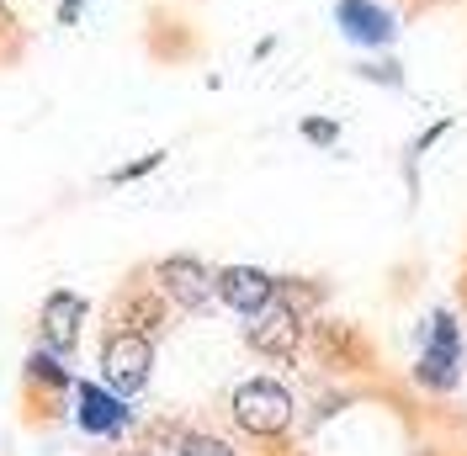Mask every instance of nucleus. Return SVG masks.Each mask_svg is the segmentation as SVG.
I'll list each match as a JSON object with an SVG mask.
<instances>
[{"label": "nucleus", "instance_id": "nucleus-12", "mask_svg": "<svg viewBox=\"0 0 467 456\" xmlns=\"http://www.w3.org/2000/svg\"><path fill=\"white\" fill-rule=\"evenodd\" d=\"M181 456H234L218 435H186L181 440Z\"/></svg>", "mask_w": 467, "mask_h": 456}, {"label": "nucleus", "instance_id": "nucleus-14", "mask_svg": "<svg viewBox=\"0 0 467 456\" xmlns=\"http://www.w3.org/2000/svg\"><path fill=\"white\" fill-rule=\"evenodd\" d=\"M154 165H160V154H149V160H139V165H128V171H117V181H133V175L154 171Z\"/></svg>", "mask_w": 467, "mask_h": 456}, {"label": "nucleus", "instance_id": "nucleus-6", "mask_svg": "<svg viewBox=\"0 0 467 456\" xmlns=\"http://www.w3.org/2000/svg\"><path fill=\"white\" fill-rule=\"evenodd\" d=\"M420 382H425V388H451V382H457V329H451L446 314H436L431 350L420 356Z\"/></svg>", "mask_w": 467, "mask_h": 456}, {"label": "nucleus", "instance_id": "nucleus-17", "mask_svg": "<svg viewBox=\"0 0 467 456\" xmlns=\"http://www.w3.org/2000/svg\"><path fill=\"white\" fill-rule=\"evenodd\" d=\"M133 456H144V451H133Z\"/></svg>", "mask_w": 467, "mask_h": 456}, {"label": "nucleus", "instance_id": "nucleus-5", "mask_svg": "<svg viewBox=\"0 0 467 456\" xmlns=\"http://www.w3.org/2000/svg\"><path fill=\"white\" fill-rule=\"evenodd\" d=\"M80 324H86V297L54 292V297L43 303V345H48V350H75Z\"/></svg>", "mask_w": 467, "mask_h": 456}, {"label": "nucleus", "instance_id": "nucleus-16", "mask_svg": "<svg viewBox=\"0 0 467 456\" xmlns=\"http://www.w3.org/2000/svg\"><path fill=\"white\" fill-rule=\"evenodd\" d=\"M80 5H86V0H64V5H58V16H64V22H75V16H80Z\"/></svg>", "mask_w": 467, "mask_h": 456}, {"label": "nucleus", "instance_id": "nucleus-13", "mask_svg": "<svg viewBox=\"0 0 467 456\" xmlns=\"http://www.w3.org/2000/svg\"><path fill=\"white\" fill-rule=\"evenodd\" d=\"M303 139H314V143H335V122H303Z\"/></svg>", "mask_w": 467, "mask_h": 456}, {"label": "nucleus", "instance_id": "nucleus-11", "mask_svg": "<svg viewBox=\"0 0 467 456\" xmlns=\"http://www.w3.org/2000/svg\"><path fill=\"white\" fill-rule=\"evenodd\" d=\"M27 377L48 382V388H69V382H75V377H69V371L58 367L54 356H32V361H27Z\"/></svg>", "mask_w": 467, "mask_h": 456}, {"label": "nucleus", "instance_id": "nucleus-4", "mask_svg": "<svg viewBox=\"0 0 467 456\" xmlns=\"http://www.w3.org/2000/svg\"><path fill=\"white\" fill-rule=\"evenodd\" d=\"M218 297L229 303L234 314H261V308H271L276 303V282L265 276V271H255V265H229V271H218Z\"/></svg>", "mask_w": 467, "mask_h": 456}, {"label": "nucleus", "instance_id": "nucleus-2", "mask_svg": "<svg viewBox=\"0 0 467 456\" xmlns=\"http://www.w3.org/2000/svg\"><path fill=\"white\" fill-rule=\"evenodd\" d=\"M149 367H154L149 335H133V329L112 335V340H107V350H101V377H107V388H112L117 399L139 393V388L149 382Z\"/></svg>", "mask_w": 467, "mask_h": 456}, {"label": "nucleus", "instance_id": "nucleus-1", "mask_svg": "<svg viewBox=\"0 0 467 456\" xmlns=\"http://www.w3.org/2000/svg\"><path fill=\"white\" fill-rule=\"evenodd\" d=\"M234 420L250 435H282L292 425V393L271 377H255L234 393Z\"/></svg>", "mask_w": 467, "mask_h": 456}, {"label": "nucleus", "instance_id": "nucleus-3", "mask_svg": "<svg viewBox=\"0 0 467 456\" xmlns=\"http://www.w3.org/2000/svg\"><path fill=\"white\" fill-rule=\"evenodd\" d=\"M160 292L165 297H175L181 308H207L213 303V292H218V276L207 271L202 260H192V255H171V260H160Z\"/></svg>", "mask_w": 467, "mask_h": 456}, {"label": "nucleus", "instance_id": "nucleus-15", "mask_svg": "<svg viewBox=\"0 0 467 456\" xmlns=\"http://www.w3.org/2000/svg\"><path fill=\"white\" fill-rule=\"evenodd\" d=\"M367 75H372V80H388V86H399V64H372Z\"/></svg>", "mask_w": 467, "mask_h": 456}, {"label": "nucleus", "instance_id": "nucleus-9", "mask_svg": "<svg viewBox=\"0 0 467 456\" xmlns=\"http://www.w3.org/2000/svg\"><path fill=\"white\" fill-rule=\"evenodd\" d=\"M340 27L356 43H388L393 37V16L382 5H372V0H340Z\"/></svg>", "mask_w": 467, "mask_h": 456}, {"label": "nucleus", "instance_id": "nucleus-8", "mask_svg": "<svg viewBox=\"0 0 467 456\" xmlns=\"http://www.w3.org/2000/svg\"><path fill=\"white\" fill-rule=\"evenodd\" d=\"M75 399H80V425L90 430V435H117V430L128 425V409L117 403V393H101V388H90V382H80L75 388Z\"/></svg>", "mask_w": 467, "mask_h": 456}, {"label": "nucleus", "instance_id": "nucleus-7", "mask_svg": "<svg viewBox=\"0 0 467 456\" xmlns=\"http://www.w3.org/2000/svg\"><path fill=\"white\" fill-rule=\"evenodd\" d=\"M297 335H303V324H297L292 308H261L255 324H250V345L261 356H292L297 350Z\"/></svg>", "mask_w": 467, "mask_h": 456}, {"label": "nucleus", "instance_id": "nucleus-10", "mask_svg": "<svg viewBox=\"0 0 467 456\" xmlns=\"http://www.w3.org/2000/svg\"><path fill=\"white\" fill-rule=\"evenodd\" d=\"M128 324H133V335H149V329H154V324H160V303H154V297H133V303H128Z\"/></svg>", "mask_w": 467, "mask_h": 456}]
</instances>
